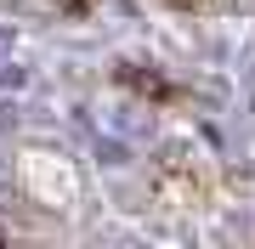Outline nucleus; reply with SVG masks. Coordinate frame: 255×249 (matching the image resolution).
<instances>
[{
    "instance_id": "1",
    "label": "nucleus",
    "mask_w": 255,
    "mask_h": 249,
    "mask_svg": "<svg viewBox=\"0 0 255 249\" xmlns=\"http://www.w3.org/2000/svg\"><path fill=\"white\" fill-rule=\"evenodd\" d=\"M170 6H182V11H216V6H227V0H170Z\"/></svg>"
}]
</instances>
